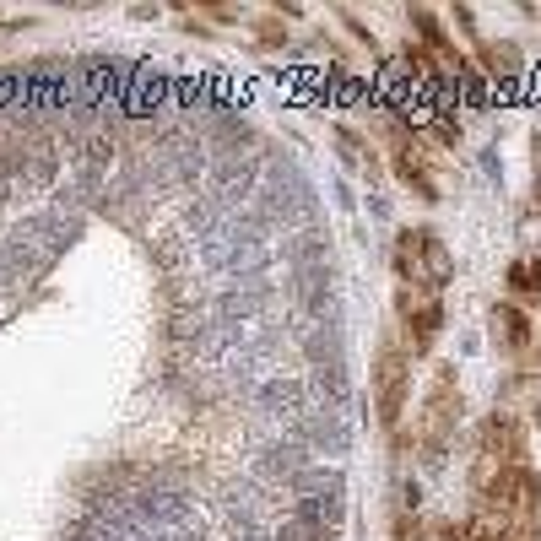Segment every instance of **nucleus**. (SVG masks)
<instances>
[{
	"label": "nucleus",
	"instance_id": "1",
	"mask_svg": "<svg viewBox=\"0 0 541 541\" xmlns=\"http://www.w3.org/2000/svg\"><path fill=\"white\" fill-rule=\"evenodd\" d=\"M395 276H401V287H417V293H444L455 282L450 244L433 228H401L395 233Z\"/></svg>",
	"mask_w": 541,
	"mask_h": 541
},
{
	"label": "nucleus",
	"instance_id": "2",
	"mask_svg": "<svg viewBox=\"0 0 541 541\" xmlns=\"http://www.w3.org/2000/svg\"><path fill=\"white\" fill-rule=\"evenodd\" d=\"M455 422H460V374H455V363H439V368H433V379H428V395H422L417 433H412L422 460L444 455V444L455 439Z\"/></svg>",
	"mask_w": 541,
	"mask_h": 541
},
{
	"label": "nucleus",
	"instance_id": "3",
	"mask_svg": "<svg viewBox=\"0 0 541 541\" xmlns=\"http://www.w3.org/2000/svg\"><path fill=\"white\" fill-rule=\"evenodd\" d=\"M406 395H412V358H406L401 336H379V347H374V417L385 433H401Z\"/></svg>",
	"mask_w": 541,
	"mask_h": 541
},
{
	"label": "nucleus",
	"instance_id": "4",
	"mask_svg": "<svg viewBox=\"0 0 541 541\" xmlns=\"http://www.w3.org/2000/svg\"><path fill=\"white\" fill-rule=\"evenodd\" d=\"M385 141H390V168H395V179H401L422 206H439L444 190H439V179H433V163H428V152H422L417 125H406V114H390V120H385Z\"/></svg>",
	"mask_w": 541,
	"mask_h": 541
},
{
	"label": "nucleus",
	"instance_id": "5",
	"mask_svg": "<svg viewBox=\"0 0 541 541\" xmlns=\"http://www.w3.org/2000/svg\"><path fill=\"white\" fill-rule=\"evenodd\" d=\"M471 450H477L471 466H525L531 460V433L514 412H487L477 433H471Z\"/></svg>",
	"mask_w": 541,
	"mask_h": 541
},
{
	"label": "nucleus",
	"instance_id": "6",
	"mask_svg": "<svg viewBox=\"0 0 541 541\" xmlns=\"http://www.w3.org/2000/svg\"><path fill=\"white\" fill-rule=\"evenodd\" d=\"M395 325H401L406 358H428L433 341H439V331H444V298L439 293H417V287H401V293H395Z\"/></svg>",
	"mask_w": 541,
	"mask_h": 541
},
{
	"label": "nucleus",
	"instance_id": "7",
	"mask_svg": "<svg viewBox=\"0 0 541 541\" xmlns=\"http://www.w3.org/2000/svg\"><path fill=\"white\" fill-rule=\"evenodd\" d=\"M477 71L487 87H514L525 76V55L509 38H477Z\"/></svg>",
	"mask_w": 541,
	"mask_h": 541
},
{
	"label": "nucleus",
	"instance_id": "8",
	"mask_svg": "<svg viewBox=\"0 0 541 541\" xmlns=\"http://www.w3.org/2000/svg\"><path fill=\"white\" fill-rule=\"evenodd\" d=\"M487 331H493V347L504 352V358H525L531 352V314L520 309V303H493V314H487Z\"/></svg>",
	"mask_w": 541,
	"mask_h": 541
},
{
	"label": "nucleus",
	"instance_id": "9",
	"mask_svg": "<svg viewBox=\"0 0 541 541\" xmlns=\"http://www.w3.org/2000/svg\"><path fill=\"white\" fill-rule=\"evenodd\" d=\"M504 282H509V303H520V309H525V303H536L541 298V255H520L509 266Z\"/></svg>",
	"mask_w": 541,
	"mask_h": 541
},
{
	"label": "nucleus",
	"instance_id": "10",
	"mask_svg": "<svg viewBox=\"0 0 541 541\" xmlns=\"http://www.w3.org/2000/svg\"><path fill=\"white\" fill-rule=\"evenodd\" d=\"M428 141H433V147H444V152H455L460 147V120H455V114H433V120H428Z\"/></svg>",
	"mask_w": 541,
	"mask_h": 541
},
{
	"label": "nucleus",
	"instance_id": "11",
	"mask_svg": "<svg viewBox=\"0 0 541 541\" xmlns=\"http://www.w3.org/2000/svg\"><path fill=\"white\" fill-rule=\"evenodd\" d=\"M255 44H260V49H287L282 17H260V22H255Z\"/></svg>",
	"mask_w": 541,
	"mask_h": 541
},
{
	"label": "nucleus",
	"instance_id": "12",
	"mask_svg": "<svg viewBox=\"0 0 541 541\" xmlns=\"http://www.w3.org/2000/svg\"><path fill=\"white\" fill-rule=\"evenodd\" d=\"M336 22H341V28H347L352 38H358V44L368 49V55H374V44H379V38H374V28H368V22H358L352 11H336Z\"/></svg>",
	"mask_w": 541,
	"mask_h": 541
},
{
	"label": "nucleus",
	"instance_id": "13",
	"mask_svg": "<svg viewBox=\"0 0 541 541\" xmlns=\"http://www.w3.org/2000/svg\"><path fill=\"white\" fill-rule=\"evenodd\" d=\"M536 206H541V136H536Z\"/></svg>",
	"mask_w": 541,
	"mask_h": 541
}]
</instances>
